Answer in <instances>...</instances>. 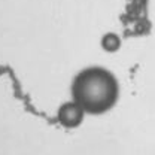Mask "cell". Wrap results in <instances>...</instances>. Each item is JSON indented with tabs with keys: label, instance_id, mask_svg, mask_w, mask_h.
Listing matches in <instances>:
<instances>
[{
	"label": "cell",
	"instance_id": "1",
	"mask_svg": "<svg viewBox=\"0 0 155 155\" xmlns=\"http://www.w3.org/2000/svg\"><path fill=\"white\" fill-rule=\"evenodd\" d=\"M72 97L85 114L101 115L110 110L119 97V84L107 69L88 67L72 84Z\"/></svg>",
	"mask_w": 155,
	"mask_h": 155
},
{
	"label": "cell",
	"instance_id": "2",
	"mask_svg": "<svg viewBox=\"0 0 155 155\" xmlns=\"http://www.w3.org/2000/svg\"><path fill=\"white\" fill-rule=\"evenodd\" d=\"M84 115L85 112L82 110V107L75 101H70V103H64L58 109L57 119L66 128H76L84 121Z\"/></svg>",
	"mask_w": 155,
	"mask_h": 155
},
{
	"label": "cell",
	"instance_id": "3",
	"mask_svg": "<svg viewBox=\"0 0 155 155\" xmlns=\"http://www.w3.org/2000/svg\"><path fill=\"white\" fill-rule=\"evenodd\" d=\"M101 46L106 52H116L121 48V39L115 33H106L101 39Z\"/></svg>",
	"mask_w": 155,
	"mask_h": 155
}]
</instances>
